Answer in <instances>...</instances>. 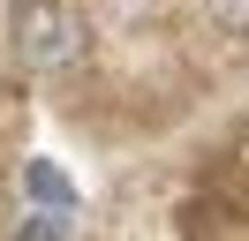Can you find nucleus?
<instances>
[{
    "label": "nucleus",
    "mask_w": 249,
    "mask_h": 241,
    "mask_svg": "<svg viewBox=\"0 0 249 241\" xmlns=\"http://www.w3.org/2000/svg\"><path fill=\"white\" fill-rule=\"evenodd\" d=\"M23 189H31V204L76 211V189H68V173H61V166H46V158H31V166H23Z\"/></svg>",
    "instance_id": "2"
},
{
    "label": "nucleus",
    "mask_w": 249,
    "mask_h": 241,
    "mask_svg": "<svg viewBox=\"0 0 249 241\" xmlns=\"http://www.w3.org/2000/svg\"><path fill=\"white\" fill-rule=\"evenodd\" d=\"M204 15H212V30H227V38H249V0H204Z\"/></svg>",
    "instance_id": "3"
},
{
    "label": "nucleus",
    "mask_w": 249,
    "mask_h": 241,
    "mask_svg": "<svg viewBox=\"0 0 249 241\" xmlns=\"http://www.w3.org/2000/svg\"><path fill=\"white\" fill-rule=\"evenodd\" d=\"M8 45H16L23 68L53 75V68H68V60H83V15L68 8V0H16V8H8Z\"/></svg>",
    "instance_id": "1"
}]
</instances>
